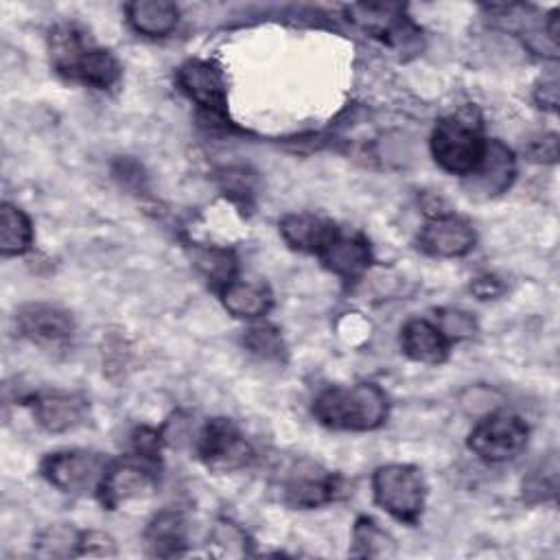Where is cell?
<instances>
[{"label": "cell", "instance_id": "e0dca14e", "mask_svg": "<svg viewBox=\"0 0 560 560\" xmlns=\"http://www.w3.org/2000/svg\"><path fill=\"white\" fill-rule=\"evenodd\" d=\"M319 260L324 262L326 269H330L332 273L352 280L357 276H361L372 260L370 254V245L363 236L359 234H337L326 249L319 254Z\"/></svg>", "mask_w": 560, "mask_h": 560}, {"label": "cell", "instance_id": "7402d4cb", "mask_svg": "<svg viewBox=\"0 0 560 560\" xmlns=\"http://www.w3.org/2000/svg\"><path fill=\"white\" fill-rule=\"evenodd\" d=\"M348 15L363 31L374 35H392L402 22V7L398 4H352L348 7Z\"/></svg>", "mask_w": 560, "mask_h": 560}, {"label": "cell", "instance_id": "7c38bea8", "mask_svg": "<svg viewBox=\"0 0 560 560\" xmlns=\"http://www.w3.org/2000/svg\"><path fill=\"white\" fill-rule=\"evenodd\" d=\"M516 175L512 151L501 140H488L479 166L464 177V186L475 199H490L505 192Z\"/></svg>", "mask_w": 560, "mask_h": 560}, {"label": "cell", "instance_id": "cb8c5ba5", "mask_svg": "<svg viewBox=\"0 0 560 560\" xmlns=\"http://www.w3.org/2000/svg\"><path fill=\"white\" fill-rule=\"evenodd\" d=\"M558 492V462L556 455H549L547 459L538 462L529 475L523 479V497L529 503H540L556 499Z\"/></svg>", "mask_w": 560, "mask_h": 560}, {"label": "cell", "instance_id": "52a82bcc", "mask_svg": "<svg viewBox=\"0 0 560 560\" xmlns=\"http://www.w3.org/2000/svg\"><path fill=\"white\" fill-rule=\"evenodd\" d=\"M155 490H158L155 462L142 455H136V457L109 462L101 479V486L96 490V497L107 510H114L127 501L147 499Z\"/></svg>", "mask_w": 560, "mask_h": 560}, {"label": "cell", "instance_id": "30bf717a", "mask_svg": "<svg viewBox=\"0 0 560 560\" xmlns=\"http://www.w3.org/2000/svg\"><path fill=\"white\" fill-rule=\"evenodd\" d=\"M15 328L20 337L46 350L66 348L74 335L70 313L48 302L22 304L15 313Z\"/></svg>", "mask_w": 560, "mask_h": 560}, {"label": "cell", "instance_id": "8fae6325", "mask_svg": "<svg viewBox=\"0 0 560 560\" xmlns=\"http://www.w3.org/2000/svg\"><path fill=\"white\" fill-rule=\"evenodd\" d=\"M341 490V479L315 462H298L282 481L284 501L291 508L311 510L330 503Z\"/></svg>", "mask_w": 560, "mask_h": 560}, {"label": "cell", "instance_id": "ac0fdd59", "mask_svg": "<svg viewBox=\"0 0 560 560\" xmlns=\"http://www.w3.org/2000/svg\"><path fill=\"white\" fill-rule=\"evenodd\" d=\"M144 538L153 556H182L188 547V523L182 512L162 510L149 521Z\"/></svg>", "mask_w": 560, "mask_h": 560}, {"label": "cell", "instance_id": "f1b7e54d", "mask_svg": "<svg viewBox=\"0 0 560 560\" xmlns=\"http://www.w3.org/2000/svg\"><path fill=\"white\" fill-rule=\"evenodd\" d=\"M435 326L440 328V332H442L451 343L475 335V319H472L468 313L457 311V308H442V311L438 313Z\"/></svg>", "mask_w": 560, "mask_h": 560}, {"label": "cell", "instance_id": "5b68a950", "mask_svg": "<svg viewBox=\"0 0 560 560\" xmlns=\"http://www.w3.org/2000/svg\"><path fill=\"white\" fill-rule=\"evenodd\" d=\"M109 466L103 453L88 448H68L48 453L42 464V477L66 494H88L98 490L101 479Z\"/></svg>", "mask_w": 560, "mask_h": 560}, {"label": "cell", "instance_id": "d6986e66", "mask_svg": "<svg viewBox=\"0 0 560 560\" xmlns=\"http://www.w3.org/2000/svg\"><path fill=\"white\" fill-rule=\"evenodd\" d=\"M225 311L241 319H256L265 317L273 306V295L267 284L262 282H247L234 280L219 291Z\"/></svg>", "mask_w": 560, "mask_h": 560}, {"label": "cell", "instance_id": "836d02e7", "mask_svg": "<svg viewBox=\"0 0 560 560\" xmlns=\"http://www.w3.org/2000/svg\"><path fill=\"white\" fill-rule=\"evenodd\" d=\"M470 289L481 298V300H488V298H494L501 293V284L494 276H483V278H475Z\"/></svg>", "mask_w": 560, "mask_h": 560}, {"label": "cell", "instance_id": "f546056e", "mask_svg": "<svg viewBox=\"0 0 560 560\" xmlns=\"http://www.w3.org/2000/svg\"><path fill=\"white\" fill-rule=\"evenodd\" d=\"M219 184L225 195L238 201H247L254 195V177L245 168H223L219 173Z\"/></svg>", "mask_w": 560, "mask_h": 560}, {"label": "cell", "instance_id": "9c48e42d", "mask_svg": "<svg viewBox=\"0 0 560 560\" xmlns=\"http://www.w3.org/2000/svg\"><path fill=\"white\" fill-rule=\"evenodd\" d=\"M179 90L199 105L208 120L223 122L228 114V85L223 72L208 59H188L177 68Z\"/></svg>", "mask_w": 560, "mask_h": 560}, {"label": "cell", "instance_id": "44dd1931", "mask_svg": "<svg viewBox=\"0 0 560 560\" xmlns=\"http://www.w3.org/2000/svg\"><path fill=\"white\" fill-rule=\"evenodd\" d=\"M33 243V223L28 214L4 201L0 210V252L2 256H20L31 249Z\"/></svg>", "mask_w": 560, "mask_h": 560}, {"label": "cell", "instance_id": "7a4b0ae2", "mask_svg": "<svg viewBox=\"0 0 560 560\" xmlns=\"http://www.w3.org/2000/svg\"><path fill=\"white\" fill-rule=\"evenodd\" d=\"M50 57L59 74L94 90H107L120 79L118 59L94 46L74 24H61L50 33Z\"/></svg>", "mask_w": 560, "mask_h": 560}, {"label": "cell", "instance_id": "83f0119b", "mask_svg": "<svg viewBox=\"0 0 560 560\" xmlns=\"http://www.w3.org/2000/svg\"><path fill=\"white\" fill-rule=\"evenodd\" d=\"M208 542H212V547H221V549L214 551L219 556H241V553L247 551L245 549L247 547L245 532L236 523L225 521V518L214 523Z\"/></svg>", "mask_w": 560, "mask_h": 560}, {"label": "cell", "instance_id": "d6a6232c", "mask_svg": "<svg viewBox=\"0 0 560 560\" xmlns=\"http://www.w3.org/2000/svg\"><path fill=\"white\" fill-rule=\"evenodd\" d=\"M534 96H536L538 107H545V109H549V112H556V105H558V83H556V79H551V81H540L538 88H536V92H534Z\"/></svg>", "mask_w": 560, "mask_h": 560}, {"label": "cell", "instance_id": "4fadbf2b", "mask_svg": "<svg viewBox=\"0 0 560 560\" xmlns=\"http://www.w3.org/2000/svg\"><path fill=\"white\" fill-rule=\"evenodd\" d=\"M33 416L48 433H66L88 420L90 402L77 392H39L33 396Z\"/></svg>", "mask_w": 560, "mask_h": 560}, {"label": "cell", "instance_id": "277c9868", "mask_svg": "<svg viewBox=\"0 0 560 560\" xmlns=\"http://www.w3.org/2000/svg\"><path fill=\"white\" fill-rule=\"evenodd\" d=\"M486 142L479 127L459 116L438 120L431 133V155L451 175L468 177L481 162Z\"/></svg>", "mask_w": 560, "mask_h": 560}, {"label": "cell", "instance_id": "3957f363", "mask_svg": "<svg viewBox=\"0 0 560 560\" xmlns=\"http://www.w3.org/2000/svg\"><path fill=\"white\" fill-rule=\"evenodd\" d=\"M374 501L394 518L416 525L427 501L422 472L411 464H385L372 477Z\"/></svg>", "mask_w": 560, "mask_h": 560}, {"label": "cell", "instance_id": "603a6c76", "mask_svg": "<svg viewBox=\"0 0 560 560\" xmlns=\"http://www.w3.org/2000/svg\"><path fill=\"white\" fill-rule=\"evenodd\" d=\"M195 265L210 280V284L221 291L236 280V256L223 247H203L195 254Z\"/></svg>", "mask_w": 560, "mask_h": 560}, {"label": "cell", "instance_id": "1f68e13d", "mask_svg": "<svg viewBox=\"0 0 560 560\" xmlns=\"http://www.w3.org/2000/svg\"><path fill=\"white\" fill-rule=\"evenodd\" d=\"M529 155L540 162H556L558 158V138L556 133H547L540 140H536L529 149Z\"/></svg>", "mask_w": 560, "mask_h": 560}, {"label": "cell", "instance_id": "d4e9b609", "mask_svg": "<svg viewBox=\"0 0 560 560\" xmlns=\"http://www.w3.org/2000/svg\"><path fill=\"white\" fill-rule=\"evenodd\" d=\"M352 542L357 547L354 549L357 556L376 558V556L394 553L392 536L385 529H381L374 518H368V516L357 518L354 529H352Z\"/></svg>", "mask_w": 560, "mask_h": 560}, {"label": "cell", "instance_id": "484cf974", "mask_svg": "<svg viewBox=\"0 0 560 560\" xmlns=\"http://www.w3.org/2000/svg\"><path fill=\"white\" fill-rule=\"evenodd\" d=\"M79 538L81 532L66 523H57L39 532L37 536V553L42 556H52V558H63V556H79Z\"/></svg>", "mask_w": 560, "mask_h": 560}, {"label": "cell", "instance_id": "5bb4252c", "mask_svg": "<svg viewBox=\"0 0 560 560\" xmlns=\"http://www.w3.org/2000/svg\"><path fill=\"white\" fill-rule=\"evenodd\" d=\"M475 230L472 225L453 214H438L422 228L418 243L422 252L438 258H459L466 256L475 247Z\"/></svg>", "mask_w": 560, "mask_h": 560}, {"label": "cell", "instance_id": "8992f818", "mask_svg": "<svg viewBox=\"0 0 560 560\" xmlns=\"http://www.w3.org/2000/svg\"><path fill=\"white\" fill-rule=\"evenodd\" d=\"M527 422L508 409L488 413L475 424L468 435V448L483 462H508L514 459L527 444Z\"/></svg>", "mask_w": 560, "mask_h": 560}, {"label": "cell", "instance_id": "6da1fadb", "mask_svg": "<svg viewBox=\"0 0 560 560\" xmlns=\"http://www.w3.org/2000/svg\"><path fill=\"white\" fill-rule=\"evenodd\" d=\"M387 394L374 383L332 385L313 402V416L335 431H374L387 420Z\"/></svg>", "mask_w": 560, "mask_h": 560}, {"label": "cell", "instance_id": "ffe728a7", "mask_svg": "<svg viewBox=\"0 0 560 560\" xmlns=\"http://www.w3.org/2000/svg\"><path fill=\"white\" fill-rule=\"evenodd\" d=\"M131 28L147 37H164L175 31L179 9L168 0H133L125 4Z\"/></svg>", "mask_w": 560, "mask_h": 560}, {"label": "cell", "instance_id": "4dcf8cb0", "mask_svg": "<svg viewBox=\"0 0 560 560\" xmlns=\"http://www.w3.org/2000/svg\"><path fill=\"white\" fill-rule=\"evenodd\" d=\"M79 556H116V540L98 529L81 532Z\"/></svg>", "mask_w": 560, "mask_h": 560}, {"label": "cell", "instance_id": "9a60e30c", "mask_svg": "<svg viewBox=\"0 0 560 560\" xmlns=\"http://www.w3.org/2000/svg\"><path fill=\"white\" fill-rule=\"evenodd\" d=\"M280 234L293 249L319 256L339 234V228L315 214H287L280 219Z\"/></svg>", "mask_w": 560, "mask_h": 560}, {"label": "cell", "instance_id": "2e32d148", "mask_svg": "<svg viewBox=\"0 0 560 560\" xmlns=\"http://www.w3.org/2000/svg\"><path fill=\"white\" fill-rule=\"evenodd\" d=\"M402 352L418 363L438 365L448 357L451 341L440 332V328L429 319H409L400 330Z\"/></svg>", "mask_w": 560, "mask_h": 560}, {"label": "cell", "instance_id": "4316f807", "mask_svg": "<svg viewBox=\"0 0 560 560\" xmlns=\"http://www.w3.org/2000/svg\"><path fill=\"white\" fill-rule=\"evenodd\" d=\"M243 346L260 359H280L287 352V346H284V339H282L280 330L276 326H269V324L249 326L243 335Z\"/></svg>", "mask_w": 560, "mask_h": 560}, {"label": "cell", "instance_id": "ba28073f", "mask_svg": "<svg viewBox=\"0 0 560 560\" xmlns=\"http://www.w3.org/2000/svg\"><path fill=\"white\" fill-rule=\"evenodd\" d=\"M199 459L219 472H232L249 464L254 451L241 429L230 418L208 420L197 435Z\"/></svg>", "mask_w": 560, "mask_h": 560}]
</instances>
